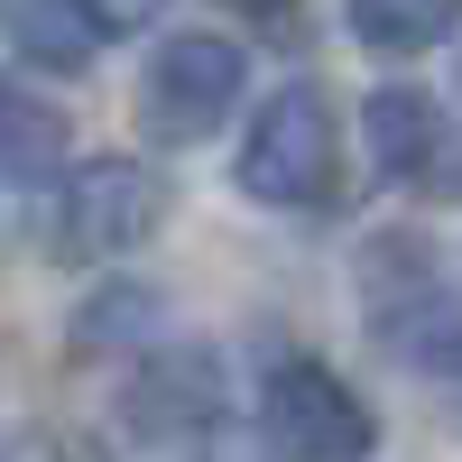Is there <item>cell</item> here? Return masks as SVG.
I'll use <instances>...</instances> for the list:
<instances>
[{
  "label": "cell",
  "mask_w": 462,
  "mask_h": 462,
  "mask_svg": "<svg viewBox=\"0 0 462 462\" xmlns=\"http://www.w3.org/2000/svg\"><path fill=\"white\" fill-rule=\"evenodd\" d=\"M342 19L370 56H426L462 28V0H342Z\"/></svg>",
  "instance_id": "30bf717a"
},
{
  "label": "cell",
  "mask_w": 462,
  "mask_h": 462,
  "mask_svg": "<svg viewBox=\"0 0 462 462\" xmlns=\"http://www.w3.org/2000/svg\"><path fill=\"white\" fill-rule=\"evenodd\" d=\"M259 444L278 462H370L379 453V416L342 370L324 361H278L259 379Z\"/></svg>",
  "instance_id": "3957f363"
},
{
  "label": "cell",
  "mask_w": 462,
  "mask_h": 462,
  "mask_svg": "<svg viewBox=\"0 0 462 462\" xmlns=\"http://www.w3.org/2000/svg\"><path fill=\"white\" fill-rule=\"evenodd\" d=\"M231 19H259V28H278V19H296V0H222Z\"/></svg>",
  "instance_id": "7c38bea8"
},
{
  "label": "cell",
  "mask_w": 462,
  "mask_h": 462,
  "mask_svg": "<svg viewBox=\"0 0 462 462\" xmlns=\"http://www.w3.org/2000/svg\"><path fill=\"white\" fill-rule=\"evenodd\" d=\"M361 158L379 185H398L416 204H462V121L416 84L361 93Z\"/></svg>",
  "instance_id": "5b68a950"
},
{
  "label": "cell",
  "mask_w": 462,
  "mask_h": 462,
  "mask_svg": "<svg viewBox=\"0 0 462 462\" xmlns=\"http://www.w3.org/2000/svg\"><path fill=\"white\" fill-rule=\"evenodd\" d=\"M0 176L19 185V195H37V185H65V111L37 102L28 84H10V102H0Z\"/></svg>",
  "instance_id": "9c48e42d"
},
{
  "label": "cell",
  "mask_w": 462,
  "mask_h": 462,
  "mask_svg": "<svg viewBox=\"0 0 462 462\" xmlns=\"http://www.w3.org/2000/svg\"><path fill=\"white\" fill-rule=\"evenodd\" d=\"M250 102V56H241V37H222V28H176L148 47L139 65V130L158 139V148H204L231 111Z\"/></svg>",
  "instance_id": "7a4b0ae2"
},
{
  "label": "cell",
  "mask_w": 462,
  "mask_h": 462,
  "mask_svg": "<svg viewBox=\"0 0 462 462\" xmlns=\"http://www.w3.org/2000/svg\"><path fill=\"white\" fill-rule=\"evenodd\" d=\"M102 37H111V28H102L93 0H10V65H19V74L74 84V74H93Z\"/></svg>",
  "instance_id": "52a82bcc"
},
{
  "label": "cell",
  "mask_w": 462,
  "mask_h": 462,
  "mask_svg": "<svg viewBox=\"0 0 462 462\" xmlns=\"http://www.w3.org/2000/svg\"><path fill=\"white\" fill-rule=\"evenodd\" d=\"M148 315H158V287H121V296L84 305V342H130V333H148Z\"/></svg>",
  "instance_id": "8fae6325"
},
{
  "label": "cell",
  "mask_w": 462,
  "mask_h": 462,
  "mask_svg": "<svg viewBox=\"0 0 462 462\" xmlns=\"http://www.w3.org/2000/svg\"><path fill=\"white\" fill-rule=\"evenodd\" d=\"M379 342H389L407 370L462 379V296H444L435 278H416L407 296H379Z\"/></svg>",
  "instance_id": "ba28073f"
},
{
  "label": "cell",
  "mask_w": 462,
  "mask_h": 462,
  "mask_svg": "<svg viewBox=\"0 0 462 462\" xmlns=\"http://www.w3.org/2000/svg\"><path fill=\"white\" fill-rule=\"evenodd\" d=\"M176 185L148 158H84L56 185V259H130L167 231Z\"/></svg>",
  "instance_id": "277c9868"
},
{
  "label": "cell",
  "mask_w": 462,
  "mask_h": 462,
  "mask_svg": "<svg viewBox=\"0 0 462 462\" xmlns=\"http://www.w3.org/2000/svg\"><path fill=\"white\" fill-rule=\"evenodd\" d=\"M453 93H462V74H453Z\"/></svg>",
  "instance_id": "4fadbf2b"
},
{
  "label": "cell",
  "mask_w": 462,
  "mask_h": 462,
  "mask_svg": "<svg viewBox=\"0 0 462 462\" xmlns=\"http://www.w3.org/2000/svg\"><path fill=\"white\" fill-rule=\"evenodd\" d=\"M241 195L268 213H324L342 195V121L315 84H278L250 111L241 139Z\"/></svg>",
  "instance_id": "6da1fadb"
},
{
  "label": "cell",
  "mask_w": 462,
  "mask_h": 462,
  "mask_svg": "<svg viewBox=\"0 0 462 462\" xmlns=\"http://www.w3.org/2000/svg\"><path fill=\"white\" fill-rule=\"evenodd\" d=\"M231 416V389H222V361L176 342V352H148L121 389V426L148 444V453H185V444H213Z\"/></svg>",
  "instance_id": "8992f818"
}]
</instances>
